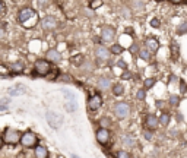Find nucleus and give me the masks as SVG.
<instances>
[{"label":"nucleus","instance_id":"nucleus-30","mask_svg":"<svg viewBox=\"0 0 187 158\" xmlns=\"http://www.w3.org/2000/svg\"><path fill=\"white\" fill-rule=\"evenodd\" d=\"M100 125H101V127H102V129H107V127H110V125H111V122H110V118L102 117V118L100 120Z\"/></svg>","mask_w":187,"mask_h":158},{"label":"nucleus","instance_id":"nucleus-33","mask_svg":"<svg viewBox=\"0 0 187 158\" xmlns=\"http://www.w3.org/2000/svg\"><path fill=\"white\" fill-rule=\"evenodd\" d=\"M136 98L140 100V101H143V100L146 98V91H145V89H139L138 94H136Z\"/></svg>","mask_w":187,"mask_h":158},{"label":"nucleus","instance_id":"nucleus-21","mask_svg":"<svg viewBox=\"0 0 187 158\" xmlns=\"http://www.w3.org/2000/svg\"><path fill=\"white\" fill-rule=\"evenodd\" d=\"M123 144L126 145V146H134V138H133V135H124L123 136Z\"/></svg>","mask_w":187,"mask_h":158},{"label":"nucleus","instance_id":"nucleus-25","mask_svg":"<svg viewBox=\"0 0 187 158\" xmlns=\"http://www.w3.org/2000/svg\"><path fill=\"white\" fill-rule=\"evenodd\" d=\"M177 34H178V35H184V34H187V22H183L181 25H178V28H177Z\"/></svg>","mask_w":187,"mask_h":158},{"label":"nucleus","instance_id":"nucleus-14","mask_svg":"<svg viewBox=\"0 0 187 158\" xmlns=\"http://www.w3.org/2000/svg\"><path fill=\"white\" fill-rule=\"evenodd\" d=\"M34 155L35 158H48L50 154H48V149H47L44 145H37L34 148Z\"/></svg>","mask_w":187,"mask_h":158},{"label":"nucleus","instance_id":"nucleus-11","mask_svg":"<svg viewBox=\"0 0 187 158\" xmlns=\"http://www.w3.org/2000/svg\"><path fill=\"white\" fill-rule=\"evenodd\" d=\"M94 53L98 60H108V57H110V50L105 46H97Z\"/></svg>","mask_w":187,"mask_h":158},{"label":"nucleus","instance_id":"nucleus-12","mask_svg":"<svg viewBox=\"0 0 187 158\" xmlns=\"http://www.w3.org/2000/svg\"><path fill=\"white\" fill-rule=\"evenodd\" d=\"M145 46H146V50L149 53L152 51H158V48H160V43H158V40L154 38V37H149V38L145 40Z\"/></svg>","mask_w":187,"mask_h":158},{"label":"nucleus","instance_id":"nucleus-10","mask_svg":"<svg viewBox=\"0 0 187 158\" xmlns=\"http://www.w3.org/2000/svg\"><path fill=\"white\" fill-rule=\"evenodd\" d=\"M41 26L46 29V31H51L57 26V19L54 16H46L41 19Z\"/></svg>","mask_w":187,"mask_h":158},{"label":"nucleus","instance_id":"nucleus-1","mask_svg":"<svg viewBox=\"0 0 187 158\" xmlns=\"http://www.w3.org/2000/svg\"><path fill=\"white\" fill-rule=\"evenodd\" d=\"M18 22L24 28H34L40 22L38 13L35 12L32 7H22L18 12Z\"/></svg>","mask_w":187,"mask_h":158},{"label":"nucleus","instance_id":"nucleus-47","mask_svg":"<svg viewBox=\"0 0 187 158\" xmlns=\"http://www.w3.org/2000/svg\"><path fill=\"white\" fill-rule=\"evenodd\" d=\"M2 145H3V141H2V136H0V148H2Z\"/></svg>","mask_w":187,"mask_h":158},{"label":"nucleus","instance_id":"nucleus-39","mask_svg":"<svg viewBox=\"0 0 187 158\" xmlns=\"http://www.w3.org/2000/svg\"><path fill=\"white\" fill-rule=\"evenodd\" d=\"M143 136H145V139H148V141H151V139H152V132L145 130V132H143Z\"/></svg>","mask_w":187,"mask_h":158},{"label":"nucleus","instance_id":"nucleus-18","mask_svg":"<svg viewBox=\"0 0 187 158\" xmlns=\"http://www.w3.org/2000/svg\"><path fill=\"white\" fill-rule=\"evenodd\" d=\"M170 120H171V116H170L168 113H162V114L160 116V118H158V123L162 125V126H168Z\"/></svg>","mask_w":187,"mask_h":158},{"label":"nucleus","instance_id":"nucleus-43","mask_svg":"<svg viewBox=\"0 0 187 158\" xmlns=\"http://www.w3.org/2000/svg\"><path fill=\"white\" fill-rule=\"evenodd\" d=\"M138 51V46H136V44H133V46L130 47V53H136Z\"/></svg>","mask_w":187,"mask_h":158},{"label":"nucleus","instance_id":"nucleus-36","mask_svg":"<svg viewBox=\"0 0 187 158\" xmlns=\"http://www.w3.org/2000/svg\"><path fill=\"white\" fill-rule=\"evenodd\" d=\"M149 24H151V26H154V28H160V19H158V18H154V19H151V22H149Z\"/></svg>","mask_w":187,"mask_h":158},{"label":"nucleus","instance_id":"nucleus-24","mask_svg":"<svg viewBox=\"0 0 187 158\" xmlns=\"http://www.w3.org/2000/svg\"><path fill=\"white\" fill-rule=\"evenodd\" d=\"M155 82H156V79H155V78H148V79H145V82H143L145 91H146V89H151V88L155 85Z\"/></svg>","mask_w":187,"mask_h":158},{"label":"nucleus","instance_id":"nucleus-22","mask_svg":"<svg viewBox=\"0 0 187 158\" xmlns=\"http://www.w3.org/2000/svg\"><path fill=\"white\" fill-rule=\"evenodd\" d=\"M10 69H12L13 73H22L24 72V65H22L20 62H16V63H12V65H10Z\"/></svg>","mask_w":187,"mask_h":158},{"label":"nucleus","instance_id":"nucleus-34","mask_svg":"<svg viewBox=\"0 0 187 158\" xmlns=\"http://www.w3.org/2000/svg\"><path fill=\"white\" fill-rule=\"evenodd\" d=\"M116 157L117 158H130V154H129L127 151H123V149H121V151H117Z\"/></svg>","mask_w":187,"mask_h":158},{"label":"nucleus","instance_id":"nucleus-37","mask_svg":"<svg viewBox=\"0 0 187 158\" xmlns=\"http://www.w3.org/2000/svg\"><path fill=\"white\" fill-rule=\"evenodd\" d=\"M0 75H9V67H6V66H0Z\"/></svg>","mask_w":187,"mask_h":158},{"label":"nucleus","instance_id":"nucleus-44","mask_svg":"<svg viewBox=\"0 0 187 158\" xmlns=\"http://www.w3.org/2000/svg\"><path fill=\"white\" fill-rule=\"evenodd\" d=\"M6 110H7L6 104H0V111H6Z\"/></svg>","mask_w":187,"mask_h":158},{"label":"nucleus","instance_id":"nucleus-23","mask_svg":"<svg viewBox=\"0 0 187 158\" xmlns=\"http://www.w3.org/2000/svg\"><path fill=\"white\" fill-rule=\"evenodd\" d=\"M178 53H180V47L177 43H173V46H171V56H173L174 60L178 59Z\"/></svg>","mask_w":187,"mask_h":158},{"label":"nucleus","instance_id":"nucleus-41","mask_svg":"<svg viewBox=\"0 0 187 158\" xmlns=\"http://www.w3.org/2000/svg\"><path fill=\"white\" fill-rule=\"evenodd\" d=\"M5 10H6V6H5V3H3V2L0 0V15L5 12Z\"/></svg>","mask_w":187,"mask_h":158},{"label":"nucleus","instance_id":"nucleus-9","mask_svg":"<svg viewBox=\"0 0 187 158\" xmlns=\"http://www.w3.org/2000/svg\"><path fill=\"white\" fill-rule=\"evenodd\" d=\"M97 141H98V144H101V145H107L108 142H110V130L100 127V129L97 130Z\"/></svg>","mask_w":187,"mask_h":158},{"label":"nucleus","instance_id":"nucleus-17","mask_svg":"<svg viewBox=\"0 0 187 158\" xmlns=\"http://www.w3.org/2000/svg\"><path fill=\"white\" fill-rule=\"evenodd\" d=\"M98 86H100L101 91H107L108 88L111 86V81L108 78H101L100 81H98Z\"/></svg>","mask_w":187,"mask_h":158},{"label":"nucleus","instance_id":"nucleus-3","mask_svg":"<svg viewBox=\"0 0 187 158\" xmlns=\"http://www.w3.org/2000/svg\"><path fill=\"white\" fill-rule=\"evenodd\" d=\"M19 144L22 145V146H25V148H35L37 144H38V136H37L34 132L27 130L22 133Z\"/></svg>","mask_w":187,"mask_h":158},{"label":"nucleus","instance_id":"nucleus-7","mask_svg":"<svg viewBox=\"0 0 187 158\" xmlns=\"http://www.w3.org/2000/svg\"><path fill=\"white\" fill-rule=\"evenodd\" d=\"M114 113H116L117 118H126L130 113V107L127 103H117L114 107Z\"/></svg>","mask_w":187,"mask_h":158},{"label":"nucleus","instance_id":"nucleus-48","mask_svg":"<svg viewBox=\"0 0 187 158\" xmlns=\"http://www.w3.org/2000/svg\"><path fill=\"white\" fill-rule=\"evenodd\" d=\"M72 158H80V157H78V155H75V154H73V155H72Z\"/></svg>","mask_w":187,"mask_h":158},{"label":"nucleus","instance_id":"nucleus-15","mask_svg":"<svg viewBox=\"0 0 187 158\" xmlns=\"http://www.w3.org/2000/svg\"><path fill=\"white\" fill-rule=\"evenodd\" d=\"M158 117L155 116V114H148L146 116V126L151 129V130H154V129H156L158 127Z\"/></svg>","mask_w":187,"mask_h":158},{"label":"nucleus","instance_id":"nucleus-5","mask_svg":"<svg viewBox=\"0 0 187 158\" xmlns=\"http://www.w3.org/2000/svg\"><path fill=\"white\" fill-rule=\"evenodd\" d=\"M101 105H102V97H101V94H98V92L92 94L88 98V108H89V111H97Z\"/></svg>","mask_w":187,"mask_h":158},{"label":"nucleus","instance_id":"nucleus-35","mask_svg":"<svg viewBox=\"0 0 187 158\" xmlns=\"http://www.w3.org/2000/svg\"><path fill=\"white\" fill-rule=\"evenodd\" d=\"M180 92L181 94H186L187 92V84L184 81H180Z\"/></svg>","mask_w":187,"mask_h":158},{"label":"nucleus","instance_id":"nucleus-26","mask_svg":"<svg viewBox=\"0 0 187 158\" xmlns=\"http://www.w3.org/2000/svg\"><path fill=\"white\" fill-rule=\"evenodd\" d=\"M111 53H114V54H120V53L124 51V48L120 46V44H114V46H111V50H110Z\"/></svg>","mask_w":187,"mask_h":158},{"label":"nucleus","instance_id":"nucleus-46","mask_svg":"<svg viewBox=\"0 0 187 158\" xmlns=\"http://www.w3.org/2000/svg\"><path fill=\"white\" fill-rule=\"evenodd\" d=\"M156 107L161 108V107H162V101H156Z\"/></svg>","mask_w":187,"mask_h":158},{"label":"nucleus","instance_id":"nucleus-29","mask_svg":"<svg viewBox=\"0 0 187 158\" xmlns=\"http://www.w3.org/2000/svg\"><path fill=\"white\" fill-rule=\"evenodd\" d=\"M130 6L133 7L134 10H142L143 6H145V3H143V2H132V3H130Z\"/></svg>","mask_w":187,"mask_h":158},{"label":"nucleus","instance_id":"nucleus-32","mask_svg":"<svg viewBox=\"0 0 187 158\" xmlns=\"http://www.w3.org/2000/svg\"><path fill=\"white\" fill-rule=\"evenodd\" d=\"M104 5V2H101V0H97V2H91L89 3V7L92 9V10H95V9H98L100 6H102Z\"/></svg>","mask_w":187,"mask_h":158},{"label":"nucleus","instance_id":"nucleus-20","mask_svg":"<svg viewBox=\"0 0 187 158\" xmlns=\"http://www.w3.org/2000/svg\"><path fill=\"white\" fill-rule=\"evenodd\" d=\"M123 92H124V86L121 85V84H116V85H113V94L116 95V97L123 95Z\"/></svg>","mask_w":187,"mask_h":158},{"label":"nucleus","instance_id":"nucleus-31","mask_svg":"<svg viewBox=\"0 0 187 158\" xmlns=\"http://www.w3.org/2000/svg\"><path fill=\"white\" fill-rule=\"evenodd\" d=\"M63 94H64V98H66V101H73V100H76V97H75V94L73 92H70V91H63Z\"/></svg>","mask_w":187,"mask_h":158},{"label":"nucleus","instance_id":"nucleus-38","mask_svg":"<svg viewBox=\"0 0 187 158\" xmlns=\"http://www.w3.org/2000/svg\"><path fill=\"white\" fill-rule=\"evenodd\" d=\"M80 60L83 62V57H82V56H75L73 59H72V63H75V65H78V63H79Z\"/></svg>","mask_w":187,"mask_h":158},{"label":"nucleus","instance_id":"nucleus-28","mask_svg":"<svg viewBox=\"0 0 187 158\" xmlns=\"http://www.w3.org/2000/svg\"><path fill=\"white\" fill-rule=\"evenodd\" d=\"M180 104V97H177V95H170V105H174V107H177V105Z\"/></svg>","mask_w":187,"mask_h":158},{"label":"nucleus","instance_id":"nucleus-45","mask_svg":"<svg viewBox=\"0 0 187 158\" xmlns=\"http://www.w3.org/2000/svg\"><path fill=\"white\" fill-rule=\"evenodd\" d=\"M174 81H178V79H177V76L171 75V76H170V82H174Z\"/></svg>","mask_w":187,"mask_h":158},{"label":"nucleus","instance_id":"nucleus-40","mask_svg":"<svg viewBox=\"0 0 187 158\" xmlns=\"http://www.w3.org/2000/svg\"><path fill=\"white\" fill-rule=\"evenodd\" d=\"M121 78H123V79H130V78H132V75H130V72L124 70V72H123V75H121Z\"/></svg>","mask_w":187,"mask_h":158},{"label":"nucleus","instance_id":"nucleus-19","mask_svg":"<svg viewBox=\"0 0 187 158\" xmlns=\"http://www.w3.org/2000/svg\"><path fill=\"white\" fill-rule=\"evenodd\" d=\"M64 108H66L67 111H70V113L76 111V108H78V103H76V100H73V101H66Z\"/></svg>","mask_w":187,"mask_h":158},{"label":"nucleus","instance_id":"nucleus-42","mask_svg":"<svg viewBox=\"0 0 187 158\" xmlns=\"http://www.w3.org/2000/svg\"><path fill=\"white\" fill-rule=\"evenodd\" d=\"M117 66H120V67H123L124 70H126V69H127V65H126V63H124V62H119V63H117Z\"/></svg>","mask_w":187,"mask_h":158},{"label":"nucleus","instance_id":"nucleus-8","mask_svg":"<svg viewBox=\"0 0 187 158\" xmlns=\"http://www.w3.org/2000/svg\"><path fill=\"white\" fill-rule=\"evenodd\" d=\"M114 37H116V29H114L113 26H104V28L101 29V40H102L104 43L113 41Z\"/></svg>","mask_w":187,"mask_h":158},{"label":"nucleus","instance_id":"nucleus-2","mask_svg":"<svg viewBox=\"0 0 187 158\" xmlns=\"http://www.w3.org/2000/svg\"><path fill=\"white\" fill-rule=\"evenodd\" d=\"M20 136H22V133H20L19 130L12 129V127H6V129L3 130V135H2V141H3L5 144L16 145V144H19Z\"/></svg>","mask_w":187,"mask_h":158},{"label":"nucleus","instance_id":"nucleus-27","mask_svg":"<svg viewBox=\"0 0 187 158\" xmlns=\"http://www.w3.org/2000/svg\"><path fill=\"white\" fill-rule=\"evenodd\" d=\"M139 57L142 60H146L148 62V60L151 59V53L148 51V50H139Z\"/></svg>","mask_w":187,"mask_h":158},{"label":"nucleus","instance_id":"nucleus-13","mask_svg":"<svg viewBox=\"0 0 187 158\" xmlns=\"http://www.w3.org/2000/svg\"><path fill=\"white\" fill-rule=\"evenodd\" d=\"M46 57H47L46 60L50 62V63H51V62H53V63H59L61 60V54L57 51L56 48H51V50H48V51L46 53Z\"/></svg>","mask_w":187,"mask_h":158},{"label":"nucleus","instance_id":"nucleus-4","mask_svg":"<svg viewBox=\"0 0 187 158\" xmlns=\"http://www.w3.org/2000/svg\"><path fill=\"white\" fill-rule=\"evenodd\" d=\"M34 72L38 76H47L51 72V63L47 62L46 59H38L34 63Z\"/></svg>","mask_w":187,"mask_h":158},{"label":"nucleus","instance_id":"nucleus-6","mask_svg":"<svg viewBox=\"0 0 187 158\" xmlns=\"http://www.w3.org/2000/svg\"><path fill=\"white\" fill-rule=\"evenodd\" d=\"M47 122H48V125L51 126L53 129H59L60 125L63 123V117H61L60 114H57V113L54 111H47Z\"/></svg>","mask_w":187,"mask_h":158},{"label":"nucleus","instance_id":"nucleus-16","mask_svg":"<svg viewBox=\"0 0 187 158\" xmlns=\"http://www.w3.org/2000/svg\"><path fill=\"white\" fill-rule=\"evenodd\" d=\"M25 88L22 85H18V86H13V88H10L9 89V95H12V97H16V95H22V94H25Z\"/></svg>","mask_w":187,"mask_h":158}]
</instances>
